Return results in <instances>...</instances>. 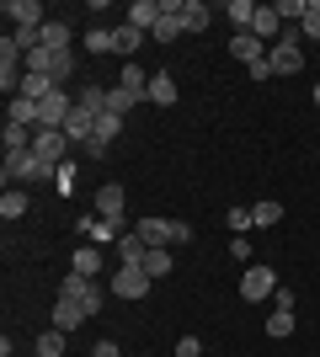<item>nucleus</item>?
<instances>
[{
  "label": "nucleus",
  "instance_id": "nucleus-14",
  "mask_svg": "<svg viewBox=\"0 0 320 357\" xmlns=\"http://www.w3.org/2000/svg\"><path fill=\"white\" fill-rule=\"evenodd\" d=\"M150 107H176V75L171 70L150 75Z\"/></svg>",
  "mask_w": 320,
  "mask_h": 357
},
{
  "label": "nucleus",
  "instance_id": "nucleus-35",
  "mask_svg": "<svg viewBox=\"0 0 320 357\" xmlns=\"http://www.w3.org/2000/svg\"><path fill=\"white\" fill-rule=\"evenodd\" d=\"M102 304H107L102 283H91V288H86V298H80V310H86V314H102Z\"/></svg>",
  "mask_w": 320,
  "mask_h": 357
},
{
  "label": "nucleus",
  "instance_id": "nucleus-31",
  "mask_svg": "<svg viewBox=\"0 0 320 357\" xmlns=\"http://www.w3.org/2000/svg\"><path fill=\"white\" fill-rule=\"evenodd\" d=\"M75 54H54V59H48V75H54V86H64V80H70V75H75Z\"/></svg>",
  "mask_w": 320,
  "mask_h": 357
},
{
  "label": "nucleus",
  "instance_id": "nucleus-45",
  "mask_svg": "<svg viewBox=\"0 0 320 357\" xmlns=\"http://www.w3.org/2000/svg\"><path fill=\"white\" fill-rule=\"evenodd\" d=\"M32 357H38V352H32Z\"/></svg>",
  "mask_w": 320,
  "mask_h": 357
},
{
  "label": "nucleus",
  "instance_id": "nucleus-19",
  "mask_svg": "<svg viewBox=\"0 0 320 357\" xmlns=\"http://www.w3.org/2000/svg\"><path fill=\"white\" fill-rule=\"evenodd\" d=\"M118 86H123V91H134V96H144V102H150V75L139 70V59H128V64H123Z\"/></svg>",
  "mask_w": 320,
  "mask_h": 357
},
{
  "label": "nucleus",
  "instance_id": "nucleus-11",
  "mask_svg": "<svg viewBox=\"0 0 320 357\" xmlns=\"http://www.w3.org/2000/svg\"><path fill=\"white\" fill-rule=\"evenodd\" d=\"M160 16H166V6H160V0H134V6H128V16H123V22H128V27H139V32H144V38H150V32H155V22H160Z\"/></svg>",
  "mask_w": 320,
  "mask_h": 357
},
{
  "label": "nucleus",
  "instance_id": "nucleus-4",
  "mask_svg": "<svg viewBox=\"0 0 320 357\" xmlns=\"http://www.w3.org/2000/svg\"><path fill=\"white\" fill-rule=\"evenodd\" d=\"M150 288H155V278L139 261H118V272H112V294L118 298H144Z\"/></svg>",
  "mask_w": 320,
  "mask_h": 357
},
{
  "label": "nucleus",
  "instance_id": "nucleus-18",
  "mask_svg": "<svg viewBox=\"0 0 320 357\" xmlns=\"http://www.w3.org/2000/svg\"><path fill=\"white\" fill-rule=\"evenodd\" d=\"M27 208H32L27 187H6V197H0V219H6V224H16V219H22Z\"/></svg>",
  "mask_w": 320,
  "mask_h": 357
},
{
  "label": "nucleus",
  "instance_id": "nucleus-5",
  "mask_svg": "<svg viewBox=\"0 0 320 357\" xmlns=\"http://www.w3.org/2000/svg\"><path fill=\"white\" fill-rule=\"evenodd\" d=\"M277 288H283V283H277L273 267H245L241 272V298H245V304H261V298L277 294Z\"/></svg>",
  "mask_w": 320,
  "mask_h": 357
},
{
  "label": "nucleus",
  "instance_id": "nucleus-30",
  "mask_svg": "<svg viewBox=\"0 0 320 357\" xmlns=\"http://www.w3.org/2000/svg\"><path fill=\"white\" fill-rule=\"evenodd\" d=\"M86 48H91V54H118V38H112V27H91V32H86Z\"/></svg>",
  "mask_w": 320,
  "mask_h": 357
},
{
  "label": "nucleus",
  "instance_id": "nucleus-17",
  "mask_svg": "<svg viewBox=\"0 0 320 357\" xmlns=\"http://www.w3.org/2000/svg\"><path fill=\"white\" fill-rule=\"evenodd\" d=\"M112 251H118V261H139V267H144V256H150V245H144V235H139V229H123Z\"/></svg>",
  "mask_w": 320,
  "mask_h": 357
},
{
  "label": "nucleus",
  "instance_id": "nucleus-23",
  "mask_svg": "<svg viewBox=\"0 0 320 357\" xmlns=\"http://www.w3.org/2000/svg\"><path fill=\"white\" fill-rule=\"evenodd\" d=\"M224 22L235 32H251V22H257V6H251V0H229L224 6Z\"/></svg>",
  "mask_w": 320,
  "mask_h": 357
},
{
  "label": "nucleus",
  "instance_id": "nucleus-32",
  "mask_svg": "<svg viewBox=\"0 0 320 357\" xmlns=\"http://www.w3.org/2000/svg\"><path fill=\"white\" fill-rule=\"evenodd\" d=\"M171 267H176V256H171V251H150V256H144V272H150V278H171Z\"/></svg>",
  "mask_w": 320,
  "mask_h": 357
},
{
  "label": "nucleus",
  "instance_id": "nucleus-21",
  "mask_svg": "<svg viewBox=\"0 0 320 357\" xmlns=\"http://www.w3.org/2000/svg\"><path fill=\"white\" fill-rule=\"evenodd\" d=\"M112 38H118V59H123V64L134 59V54H139V43H144V32H139V27H128V22H118V27H112Z\"/></svg>",
  "mask_w": 320,
  "mask_h": 357
},
{
  "label": "nucleus",
  "instance_id": "nucleus-27",
  "mask_svg": "<svg viewBox=\"0 0 320 357\" xmlns=\"http://www.w3.org/2000/svg\"><path fill=\"white\" fill-rule=\"evenodd\" d=\"M283 219V203H273V197H261V203H251V224L257 229H267V224Z\"/></svg>",
  "mask_w": 320,
  "mask_h": 357
},
{
  "label": "nucleus",
  "instance_id": "nucleus-39",
  "mask_svg": "<svg viewBox=\"0 0 320 357\" xmlns=\"http://www.w3.org/2000/svg\"><path fill=\"white\" fill-rule=\"evenodd\" d=\"M229 256H235V261H251V240H245V235H235V245H229Z\"/></svg>",
  "mask_w": 320,
  "mask_h": 357
},
{
  "label": "nucleus",
  "instance_id": "nucleus-3",
  "mask_svg": "<svg viewBox=\"0 0 320 357\" xmlns=\"http://www.w3.org/2000/svg\"><path fill=\"white\" fill-rule=\"evenodd\" d=\"M267 64H273V75H299L305 70V43H299V32H283L273 43V54H267Z\"/></svg>",
  "mask_w": 320,
  "mask_h": 357
},
{
  "label": "nucleus",
  "instance_id": "nucleus-7",
  "mask_svg": "<svg viewBox=\"0 0 320 357\" xmlns=\"http://www.w3.org/2000/svg\"><path fill=\"white\" fill-rule=\"evenodd\" d=\"M32 155H43L48 165H64L70 160V139H64L59 128H38V134H32Z\"/></svg>",
  "mask_w": 320,
  "mask_h": 357
},
{
  "label": "nucleus",
  "instance_id": "nucleus-20",
  "mask_svg": "<svg viewBox=\"0 0 320 357\" xmlns=\"http://www.w3.org/2000/svg\"><path fill=\"white\" fill-rule=\"evenodd\" d=\"M80 320H86V310H80V304H70V298H54V331H64V336H70Z\"/></svg>",
  "mask_w": 320,
  "mask_h": 357
},
{
  "label": "nucleus",
  "instance_id": "nucleus-41",
  "mask_svg": "<svg viewBox=\"0 0 320 357\" xmlns=\"http://www.w3.org/2000/svg\"><path fill=\"white\" fill-rule=\"evenodd\" d=\"M245 75H251V80H273V64H267V59H257V64H251Z\"/></svg>",
  "mask_w": 320,
  "mask_h": 357
},
{
  "label": "nucleus",
  "instance_id": "nucleus-42",
  "mask_svg": "<svg viewBox=\"0 0 320 357\" xmlns=\"http://www.w3.org/2000/svg\"><path fill=\"white\" fill-rule=\"evenodd\" d=\"M273 310H294V288H277V294H273Z\"/></svg>",
  "mask_w": 320,
  "mask_h": 357
},
{
  "label": "nucleus",
  "instance_id": "nucleus-33",
  "mask_svg": "<svg viewBox=\"0 0 320 357\" xmlns=\"http://www.w3.org/2000/svg\"><path fill=\"white\" fill-rule=\"evenodd\" d=\"M38 357H64V331H43L38 336Z\"/></svg>",
  "mask_w": 320,
  "mask_h": 357
},
{
  "label": "nucleus",
  "instance_id": "nucleus-36",
  "mask_svg": "<svg viewBox=\"0 0 320 357\" xmlns=\"http://www.w3.org/2000/svg\"><path fill=\"white\" fill-rule=\"evenodd\" d=\"M273 11L277 16H299V22H305V0H273Z\"/></svg>",
  "mask_w": 320,
  "mask_h": 357
},
{
  "label": "nucleus",
  "instance_id": "nucleus-8",
  "mask_svg": "<svg viewBox=\"0 0 320 357\" xmlns=\"http://www.w3.org/2000/svg\"><path fill=\"white\" fill-rule=\"evenodd\" d=\"M0 16H6L11 27H43V22H48V11L38 6V0H6Z\"/></svg>",
  "mask_w": 320,
  "mask_h": 357
},
{
  "label": "nucleus",
  "instance_id": "nucleus-44",
  "mask_svg": "<svg viewBox=\"0 0 320 357\" xmlns=\"http://www.w3.org/2000/svg\"><path fill=\"white\" fill-rule=\"evenodd\" d=\"M315 107H320V80H315Z\"/></svg>",
  "mask_w": 320,
  "mask_h": 357
},
{
  "label": "nucleus",
  "instance_id": "nucleus-38",
  "mask_svg": "<svg viewBox=\"0 0 320 357\" xmlns=\"http://www.w3.org/2000/svg\"><path fill=\"white\" fill-rule=\"evenodd\" d=\"M229 229H257V224H251V208H229Z\"/></svg>",
  "mask_w": 320,
  "mask_h": 357
},
{
  "label": "nucleus",
  "instance_id": "nucleus-22",
  "mask_svg": "<svg viewBox=\"0 0 320 357\" xmlns=\"http://www.w3.org/2000/svg\"><path fill=\"white\" fill-rule=\"evenodd\" d=\"M208 22H213V11L203 0H182V27L187 32H208Z\"/></svg>",
  "mask_w": 320,
  "mask_h": 357
},
{
  "label": "nucleus",
  "instance_id": "nucleus-13",
  "mask_svg": "<svg viewBox=\"0 0 320 357\" xmlns=\"http://www.w3.org/2000/svg\"><path fill=\"white\" fill-rule=\"evenodd\" d=\"M229 59H245V70H251L257 59H267V43H257L251 32H235L229 38Z\"/></svg>",
  "mask_w": 320,
  "mask_h": 357
},
{
  "label": "nucleus",
  "instance_id": "nucleus-15",
  "mask_svg": "<svg viewBox=\"0 0 320 357\" xmlns=\"http://www.w3.org/2000/svg\"><path fill=\"white\" fill-rule=\"evenodd\" d=\"M70 43H75V32H70V22H59V16H48V22H43V48H54V54H70Z\"/></svg>",
  "mask_w": 320,
  "mask_h": 357
},
{
  "label": "nucleus",
  "instance_id": "nucleus-2",
  "mask_svg": "<svg viewBox=\"0 0 320 357\" xmlns=\"http://www.w3.org/2000/svg\"><path fill=\"white\" fill-rule=\"evenodd\" d=\"M134 229L144 235V245H150V251H176V245H187V240H192V229H187L182 219H139Z\"/></svg>",
  "mask_w": 320,
  "mask_h": 357
},
{
  "label": "nucleus",
  "instance_id": "nucleus-6",
  "mask_svg": "<svg viewBox=\"0 0 320 357\" xmlns=\"http://www.w3.org/2000/svg\"><path fill=\"white\" fill-rule=\"evenodd\" d=\"M70 112H75V96H70V91L59 86L54 96H48V102H38V128H59V134H64Z\"/></svg>",
  "mask_w": 320,
  "mask_h": 357
},
{
  "label": "nucleus",
  "instance_id": "nucleus-9",
  "mask_svg": "<svg viewBox=\"0 0 320 357\" xmlns=\"http://www.w3.org/2000/svg\"><path fill=\"white\" fill-rule=\"evenodd\" d=\"M75 229L86 235V245H107V240L118 245V235H123V224H112V219H96V213H86V219H80Z\"/></svg>",
  "mask_w": 320,
  "mask_h": 357
},
{
  "label": "nucleus",
  "instance_id": "nucleus-43",
  "mask_svg": "<svg viewBox=\"0 0 320 357\" xmlns=\"http://www.w3.org/2000/svg\"><path fill=\"white\" fill-rule=\"evenodd\" d=\"M91 357H123V352H118V342H96V352H91Z\"/></svg>",
  "mask_w": 320,
  "mask_h": 357
},
{
  "label": "nucleus",
  "instance_id": "nucleus-12",
  "mask_svg": "<svg viewBox=\"0 0 320 357\" xmlns=\"http://www.w3.org/2000/svg\"><path fill=\"white\" fill-rule=\"evenodd\" d=\"M96 219H112V224H123V187H118V181L96 187Z\"/></svg>",
  "mask_w": 320,
  "mask_h": 357
},
{
  "label": "nucleus",
  "instance_id": "nucleus-26",
  "mask_svg": "<svg viewBox=\"0 0 320 357\" xmlns=\"http://www.w3.org/2000/svg\"><path fill=\"white\" fill-rule=\"evenodd\" d=\"M70 267H75L80 278H96V272H102V245H80V251H75V261H70Z\"/></svg>",
  "mask_w": 320,
  "mask_h": 357
},
{
  "label": "nucleus",
  "instance_id": "nucleus-28",
  "mask_svg": "<svg viewBox=\"0 0 320 357\" xmlns=\"http://www.w3.org/2000/svg\"><path fill=\"white\" fill-rule=\"evenodd\" d=\"M267 336H273V342H289L294 336V310H273L267 314Z\"/></svg>",
  "mask_w": 320,
  "mask_h": 357
},
{
  "label": "nucleus",
  "instance_id": "nucleus-40",
  "mask_svg": "<svg viewBox=\"0 0 320 357\" xmlns=\"http://www.w3.org/2000/svg\"><path fill=\"white\" fill-rule=\"evenodd\" d=\"M70 187H75V165L64 160V165H59V192H70Z\"/></svg>",
  "mask_w": 320,
  "mask_h": 357
},
{
  "label": "nucleus",
  "instance_id": "nucleus-24",
  "mask_svg": "<svg viewBox=\"0 0 320 357\" xmlns=\"http://www.w3.org/2000/svg\"><path fill=\"white\" fill-rule=\"evenodd\" d=\"M91 283H96V278H80V272L70 267V272H64V278H59V298H70V304H80V298H86V288H91Z\"/></svg>",
  "mask_w": 320,
  "mask_h": 357
},
{
  "label": "nucleus",
  "instance_id": "nucleus-10",
  "mask_svg": "<svg viewBox=\"0 0 320 357\" xmlns=\"http://www.w3.org/2000/svg\"><path fill=\"white\" fill-rule=\"evenodd\" d=\"M160 6H166V16H160V22H155V32H150V38H155V43H176V38H182V0H160Z\"/></svg>",
  "mask_w": 320,
  "mask_h": 357
},
{
  "label": "nucleus",
  "instance_id": "nucleus-1",
  "mask_svg": "<svg viewBox=\"0 0 320 357\" xmlns=\"http://www.w3.org/2000/svg\"><path fill=\"white\" fill-rule=\"evenodd\" d=\"M38 181H59V165H48L43 155H6V187H38Z\"/></svg>",
  "mask_w": 320,
  "mask_h": 357
},
{
  "label": "nucleus",
  "instance_id": "nucleus-25",
  "mask_svg": "<svg viewBox=\"0 0 320 357\" xmlns=\"http://www.w3.org/2000/svg\"><path fill=\"white\" fill-rule=\"evenodd\" d=\"M144 102V96H134V91H123V86H107V112H118V118H128L134 107Z\"/></svg>",
  "mask_w": 320,
  "mask_h": 357
},
{
  "label": "nucleus",
  "instance_id": "nucleus-29",
  "mask_svg": "<svg viewBox=\"0 0 320 357\" xmlns=\"http://www.w3.org/2000/svg\"><path fill=\"white\" fill-rule=\"evenodd\" d=\"M123 134V118H118V112H102V118H96V144H107V149H112V139H118Z\"/></svg>",
  "mask_w": 320,
  "mask_h": 357
},
{
  "label": "nucleus",
  "instance_id": "nucleus-16",
  "mask_svg": "<svg viewBox=\"0 0 320 357\" xmlns=\"http://www.w3.org/2000/svg\"><path fill=\"white\" fill-rule=\"evenodd\" d=\"M251 38H257V43H267V38H283V16H277L273 6H257V22H251Z\"/></svg>",
  "mask_w": 320,
  "mask_h": 357
},
{
  "label": "nucleus",
  "instance_id": "nucleus-34",
  "mask_svg": "<svg viewBox=\"0 0 320 357\" xmlns=\"http://www.w3.org/2000/svg\"><path fill=\"white\" fill-rule=\"evenodd\" d=\"M299 27H305L310 43H320V0H305V22H299Z\"/></svg>",
  "mask_w": 320,
  "mask_h": 357
},
{
  "label": "nucleus",
  "instance_id": "nucleus-37",
  "mask_svg": "<svg viewBox=\"0 0 320 357\" xmlns=\"http://www.w3.org/2000/svg\"><path fill=\"white\" fill-rule=\"evenodd\" d=\"M176 357H203V342L198 336H182V342H176Z\"/></svg>",
  "mask_w": 320,
  "mask_h": 357
}]
</instances>
